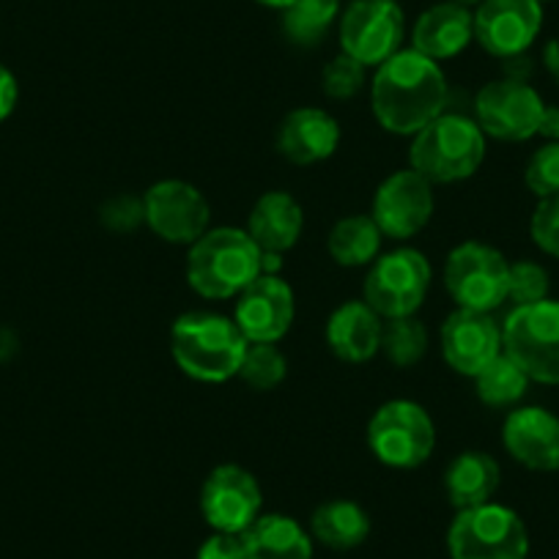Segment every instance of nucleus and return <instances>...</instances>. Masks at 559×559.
Wrapping results in <instances>:
<instances>
[{
    "label": "nucleus",
    "instance_id": "1",
    "mask_svg": "<svg viewBox=\"0 0 559 559\" xmlns=\"http://www.w3.org/2000/svg\"><path fill=\"white\" fill-rule=\"evenodd\" d=\"M448 78L442 67L417 50H397L376 67L370 105L381 129L414 138L448 110Z\"/></svg>",
    "mask_w": 559,
    "mask_h": 559
},
{
    "label": "nucleus",
    "instance_id": "30",
    "mask_svg": "<svg viewBox=\"0 0 559 559\" xmlns=\"http://www.w3.org/2000/svg\"><path fill=\"white\" fill-rule=\"evenodd\" d=\"M239 376L250 390L269 392L286 381L288 359L274 343H250L241 359Z\"/></svg>",
    "mask_w": 559,
    "mask_h": 559
},
{
    "label": "nucleus",
    "instance_id": "11",
    "mask_svg": "<svg viewBox=\"0 0 559 559\" xmlns=\"http://www.w3.org/2000/svg\"><path fill=\"white\" fill-rule=\"evenodd\" d=\"M546 102L526 80H491L477 91L475 121L486 138L502 143H524L540 129Z\"/></svg>",
    "mask_w": 559,
    "mask_h": 559
},
{
    "label": "nucleus",
    "instance_id": "37",
    "mask_svg": "<svg viewBox=\"0 0 559 559\" xmlns=\"http://www.w3.org/2000/svg\"><path fill=\"white\" fill-rule=\"evenodd\" d=\"M17 99H20L17 78L12 74V69H7L3 63H0V123L12 116L14 107H17Z\"/></svg>",
    "mask_w": 559,
    "mask_h": 559
},
{
    "label": "nucleus",
    "instance_id": "2",
    "mask_svg": "<svg viewBox=\"0 0 559 559\" xmlns=\"http://www.w3.org/2000/svg\"><path fill=\"white\" fill-rule=\"evenodd\" d=\"M263 274V252L241 228H209L187 252V283L203 299H234Z\"/></svg>",
    "mask_w": 559,
    "mask_h": 559
},
{
    "label": "nucleus",
    "instance_id": "21",
    "mask_svg": "<svg viewBox=\"0 0 559 559\" xmlns=\"http://www.w3.org/2000/svg\"><path fill=\"white\" fill-rule=\"evenodd\" d=\"M472 39H475V14L448 0L419 14L412 31V50L439 63L461 56Z\"/></svg>",
    "mask_w": 559,
    "mask_h": 559
},
{
    "label": "nucleus",
    "instance_id": "16",
    "mask_svg": "<svg viewBox=\"0 0 559 559\" xmlns=\"http://www.w3.org/2000/svg\"><path fill=\"white\" fill-rule=\"evenodd\" d=\"M297 316L294 288L280 274H261L236 299L234 321L247 343H280Z\"/></svg>",
    "mask_w": 559,
    "mask_h": 559
},
{
    "label": "nucleus",
    "instance_id": "36",
    "mask_svg": "<svg viewBox=\"0 0 559 559\" xmlns=\"http://www.w3.org/2000/svg\"><path fill=\"white\" fill-rule=\"evenodd\" d=\"M198 559H250L245 532H214L198 548Z\"/></svg>",
    "mask_w": 559,
    "mask_h": 559
},
{
    "label": "nucleus",
    "instance_id": "19",
    "mask_svg": "<svg viewBox=\"0 0 559 559\" xmlns=\"http://www.w3.org/2000/svg\"><path fill=\"white\" fill-rule=\"evenodd\" d=\"M341 146V123L321 107H297L277 129V152L294 165H319Z\"/></svg>",
    "mask_w": 559,
    "mask_h": 559
},
{
    "label": "nucleus",
    "instance_id": "26",
    "mask_svg": "<svg viewBox=\"0 0 559 559\" xmlns=\"http://www.w3.org/2000/svg\"><path fill=\"white\" fill-rule=\"evenodd\" d=\"M381 239L384 234L370 214H352L332 225L330 236H326V250L337 266L359 269L370 266L379 258Z\"/></svg>",
    "mask_w": 559,
    "mask_h": 559
},
{
    "label": "nucleus",
    "instance_id": "34",
    "mask_svg": "<svg viewBox=\"0 0 559 559\" xmlns=\"http://www.w3.org/2000/svg\"><path fill=\"white\" fill-rule=\"evenodd\" d=\"M530 236L546 255L559 258V195L540 198L530 219Z\"/></svg>",
    "mask_w": 559,
    "mask_h": 559
},
{
    "label": "nucleus",
    "instance_id": "25",
    "mask_svg": "<svg viewBox=\"0 0 559 559\" xmlns=\"http://www.w3.org/2000/svg\"><path fill=\"white\" fill-rule=\"evenodd\" d=\"M310 530L319 543L335 551H348L368 540L370 535V515L365 513L362 504L352 499H332L316 508L310 519Z\"/></svg>",
    "mask_w": 559,
    "mask_h": 559
},
{
    "label": "nucleus",
    "instance_id": "31",
    "mask_svg": "<svg viewBox=\"0 0 559 559\" xmlns=\"http://www.w3.org/2000/svg\"><path fill=\"white\" fill-rule=\"evenodd\" d=\"M524 185L532 195H559V140H548L530 157L524 170Z\"/></svg>",
    "mask_w": 559,
    "mask_h": 559
},
{
    "label": "nucleus",
    "instance_id": "41",
    "mask_svg": "<svg viewBox=\"0 0 559 559\" xmlns=\"http://www.w3.org/2000/svg\"><path fill=\"white\" fill-rule=\"evenodd\" d=\"M453 3H459V7H466V9H469V7H480L483 0H453Z\"/></svg>",
    "mask_w": 559,
    "mask_h": 559
},
{
    "label": "nucleus",
    "instance_id": "8",
    "mask_svg": "<svg viewBox=\"0 0 559 559\" xmlns=\"http://www.w3.org/2000/svg\"><path fill=\"white\" fill-rule=\"evenodd\" d=\"M431 288V263L414 247H397L376 258L368 269L362 299L381 319L417 316Z\"/></svg>",
    "mask_w": 559,
    "mask_h": 559
},
{
    "label": "nucleus",
    "instance_id": "35",
    "mask_svg": "<svg viewBox=\"0 0 559 559\" xmlns=\"http://www.w3.org/2000/svg\"><path fill=\"white\" fill-rule=\"evenodd\" d=\"M102 223L110 230H134L143 219V198L118 195L102 206Z\"/></svg>",
    "mask_w": 559,
    "mask_h": 559
},
{
    "label": "nucleus",
    "instance_id": "29",
    "mask_svg": "<svg viewBox=\"0 0 559 559\" xmlns=\"http://www.w3.org/2000/svg\"><path fill=\"white\" fill-rule=\"evenodd\" d=\"M428 352V330L417 316L406 319H386L381 332V354L395 368H412Z\"/></svg>",
    "mask_w": 559,
    "mask_h": 559
},
{
    "label": "nucleus",
    "instance_id": "7",
    "mask_svg": "<svg viewBox=\"0 0 559 559\" xmlns=\"http://www.w3.org/2000/svg\"><path fill=\"white\" fill-rule=\"evenodd\" d=\"M502 352L537 384H559V302L521 305L502 324Z\"/></svg>",
    "mask_w": 559,
    "mask_h": 559
},
{
    "label": "nucleus",
    "instance_id": "22",
    "mask_svg": "<svg viewBox=\"0 0 559 559\" xmlns=\"http://www.w3.org/2000/svg\"><path fill=\"white\" fill-rule=\"evenodd\" d=\"M305 228V212L292 192L272 190L261 195L247 217V234L263 255H283L297 247Z\"/></svg>",
    "mask_w": 559,
    "mask_h": 559
},
{
    "label": "nucleus",
    "instance_id": "10",
    "mask_svg": "<svg viewBox=\"0 0 559 559\" xmlns=\"http://www.w3.org/2000/svg\"><path fill=\"white\" fill-rule=\"evenodd\" d=\"M341 50L365 69L381 67L395 56L406 36L403 9L395 0H352L337 23Z\"/></svg>",
    "mask_w": 559,
    "mask_h": 559
},
{
    "label": "nucleus",
    "instance_id": "9",
    "mask_svg": "<svg viewBox=\"0 0 559 559\" xmlns=\"http://www.w3.org/2000/svg\"><path fill=\"white\" fill-rule=\"evenodd\" d=\"M510 261L491 245L464 241L444 263V288L459 308L493 313L508 302Z\"/></svg>",
    "mask_w": 559,
    "mask_h": 559
},
{
    "label": "nucleus",
    "instance_id": "18",
    "mask_svg": "<svg viewBox=\"0 0 559 559\" xmlns=\"http://www.w3.org/2000/svg\"><path fill=\"white\" fill-rule=\"evenodd\" d=\"M502 444L532 472L559 469V417L543 406H519L504 417Z\"/></svg>",
    "mask_w": 559,
    "mask_h": 559
},
{
    "label": "nucleus",
    "instance_id": "42",
    "mask_svg": "<svg viewBox=\"0 0 559 559\" xmlns=\"http://www.w3.org/2000/svg\"><path fill=\"white\" fill-rule=\"evenodd\" d=\"M540 3H546V0H540Z\"/></svg>",
    "mask_w": 559,
    "mask_h": 559
},
{
    "label": "nucleus",
    "instance_id": "40",
    "mask_svg": "<svg viewBox=\"0 0 559 559\" xmlns=\"http://www.w3.org/2000/svg\"><path fill=\"white\" fill-rule=\"evenodd\" d=\"M255 3H261V7H266V9H277V12H283V9L292 7L294 0H255Z\"/></svg>",
    "mask_w": 559,
    "mask_h": 559
},
{
    "label": "nucleus",
    "instance_id": "14",
    "mask_svg": "<svg viewBox=\"0 0 559 559\" xmlns=\"http://www.w3.org/2000/svg\"><path fill=\"white\" fill-rule=\"evenodd\" d=\"M437 209L433 185L417 174V170H397L386 176L373 195L370 217L379 230L390 239L403 241L417 236L426 228Z\"/></svg>",
    "mask_w": 559,
    "mask_h": 559
},
{
    "label": "nucleus",
    "instance_id": "28",
    "mask_svg": "<svg viewBox=\"0 0 559 559\" xmlns=\"http://www.w3.org/2000/svg\"><path fill=\"white\" fill-rule=\"evenodd\" d=\"M526 390H530V376L504 352L475 376L477 397L491 408L515 406L526 395Z\"/></svg>",
    "mask_w": 559,
    "mask_h": 559
},
{
    "label": "nucleus",
    "instance_id": "6",
    "mask_svg": "<svg viewBox=\"0 0 559 559\" xmlns=\"http://www.w3.org/2000/svg\"><path fill=\"white\" fill-rule=\"evenodd\" d=\"M450 559H526L530 532L524 519L504 504L459 510L448 530Z\"/></svg>",
    "mask_w": 559,
    "mask_h": 559
},
{
    "label": "nucleus",
    "instance_id": "38",
    "mask_svg": "<svg viewBox=\"0 0 559 559\" xmlns=\"http://www.w3.org/2000/svg\"><path fill=\"white\" fill-rule=\"evenodd\" d=\"M537 134H543L546 140H559V107H548L546 105Z\"/></svg>",
    "mask_w": 559,
    "mask_h": 559
},
{
    "label": "nucleus",
    "instance_id": "5",
    "mask_svg": "<svg viewBox=\"0 0 559 559\" xmlns=\"http://www.w3.org/2000/svg\"><path fill=\"white\" fill-rule=\"evenodd\" d=\"M368 448L390 469H417L437 448L431 414L414 401H386L368 423Z\"/></svg>",
    "mask_w": 559,
    "mask_h": 559
},
{
    "label": "nucleus",
    "instance_id": "33",
    "mask_svg": "<svg viewBox=\"0 0 559 559\" xmlns=\"http://www.w3.org/2000/svg\"><path fill=\"white\" fill-rule=\"evenodd\" d=\"M548 272L535 261H515L510 263V283L508 299H513L515 308L521 305H535L548 299Z\"/></svg>",
    "mask_w": 559,
    "mask_h": 559
},
{
    "label": "nucleus",
    "instance_id": "20",
    "mask_svg": "<svg viewBox=\"0 0 559 559\" xmlns=\"http://www.w3.org/2000/svg\"><path fill=\"white\" fill-rule=\"evenodd\" d=\"M384 319L365 299H352L332 310L326 321V346L337 359L362 365L381 352Z\"/></svg>",
    "mask_w": 559,
    "mask_h": 559
},
{
    "label": "nucleus",
    "instance_id": "32",
    "mask_svg": "<svg viewBox=\"0 0 559 559\" xmlns=\"http://www.w3.org/2000/svg\"><path fill=\"white\" fill-rule=\"evenodd\" d=\"M321 88L330 99H354L365 88V67L346 52H341L321 72Z\"/></svg>",
    "mask_w": 559,
    "mask_h": 559
},
{
    "label": "nucleus",
    "instance_id": "3",
    "mask_svg": "<svg viewBox=\"0 0 559 559\" xmlns=\"http://www.w3.org/2000/svg\"><path fill=\"white\" fill-rule=\"evenodd\" d=\"M247 337L234 319L192 310L176 319L170 330V354L181 373L203 384H223L239 376L247 354Z\"/></svg>",
    "mask_w": 559,
    "mask_h": 559
},
{
    "label": "nucleus",
    "instance_id": "12",
    "mask_svg": "<svg viewBox=\"0 0 559 559\" xmlns=\"http://www.w3.org/2000/svg\"><path fill=\"white\" fill-rule=\"evenodd\" d=\"M143 219L168 245H195L212 223V209L198 187L181 179H165L143 195Z\"/></svg>",
    "mask_w": 559,
    "mask_h": 559
},
{
    "label": "nucleus",
    "instance_id": "13",
    "mask_svg": "<svg viewBox=\"0 0 559 559\" xmlns=\"http://www.w3.org/2000/svg\"><path fill=\"white\" fill-rule=\"evenodd\" d=\"M263 508L255 475L239 464H219L201 488V513L214 532H247Z\"/></svg>",
    "mask_w": 559,
    "mask_h": 559
},
{
    "label": "nucleus",
    "instance_id": "17",
    "mask_svg": "<svg viewBox=\"0 0 559 559\" xmlns=\"http://www.w3.org/2000/svg\"><path fill=\"white\" fill-rule=\"evenodd\" d=\"M439 343L450 370L475 379L491 359L502 354V326L491 313L459 308L444 319Z\"/></svg>",
    "mask_w": 559,
    "mask_h": 559
},
{
    "label": "nucleus",
    "instance_id": "4",
    "mask_svg": "<svg viewBox=\"0 0 559 559\" xmlns=\"http://www.w3.org/2000/svg\"><path fill=\"white\" fill-rule=\"evenodd\" d=\"M486 159V134L475 118L448 112L433 118L412 138L408 163L431 185H455L480 170Z\"/></svg>",
    "mask_w": 559,
    "mask_h": 559
},
{
    "label": "nucleus",
    "instance_id": "24",
    "mask_svg": "<svg viewBox=\"0 0 559 559\" xmlns=\"http://www.w3.org/2000/svg\"><path fill=\"white\" fill-rule=\"evenodd\" d=\"M245 540L250 559H313V540L292 515H258Z\"/></svg>",
    "mask_w": 559,
    "mask_h": 559
},
{
    "label": "nucleus",
    "instance_id": "23",
    "mask_svg": "<svg viewBox=\"0 0 559 559\" xmlns=\"http://www.w3.org/2000/svg\"><path fill=\"white\" fill-rule=\"evenodd\" d=\"M502 483V469L497 459L483 450H466L450 461L444 472V493L455 510H469L488 504Z\"/></svg>",
    "mask_w": 559,
    "mask_h": 559
},
{
    "label": "nucleus",
    "instance_id": "15",
    "mask_svg": "<svg viewBox=\"0 0 559 559\" xmlns=\"http://www.w3.org/2000/svg\"><path fill=\"white\" fill-rule=\"evenodd\" d=\"M543 28L540 0H483L475 12V39L488 56L519 58Z\"/></svg>",
    "mask_w": 559,
    "mask_h": 559
},
{
    "label": "nucleus",
    "instance_id": "27",
    "mask_svg": "<svg viewBox=\"0 0 559 559\" xmlns=\"http://www.w3.org/2000/svg\"><path fill=\"white\" fill-rule=\"evenodd\" d=\"M341 0H294L283 9V34L297 47H316L341 23Z\"/></svg>",
    "mask_w": 559,
    "mask_h": 559
},
{
    "label": "nucleus",
    "instance_id": "39",
    "mask_svg": "<svg viewBox=\"0 0 559 559\" xmlns=\"http://www.w3.org/2000/svg\"><path fill=\"white\" fill-rule=\"evenodd\" d=\"M546 67H548V72L554 74V80H559V45L557 41H551V45L546 47Z\"/></svg>",
    "mask_w": 559,
    "mask_h": 559
}]
</instances>
